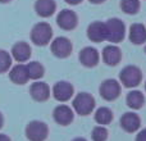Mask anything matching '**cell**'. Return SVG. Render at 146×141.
<instances>
[{"instance_id":"obj_14","label":"cell","mask_w":146,"mask_h":141,"mask_svg":"<svg viewBox=\"0 0 146 141\" xmlns=\"http://www.w3.org/2000/svg\"><path fill=\"white\" fill-rule=\"evenodd\" d=\"M141 126V119L133 112H128V113H124L121 117V127L126 132L129 134H133Z\"/></svg>"},{"instance_id":"obj_17","label":"cell","mask_w":146,"mask_h":141,"mask_svg":"<svg viewBox=\"0 0 146 141\" xmlns=\"http://www.w3.org/2000/svg\"><path fill=\"white\" fill-rule=\"evenodd\" d=\"M129 40L135 45H142L146 43V27L142 23H133L129 27Z\"/></svg>"},{"instance_id":"obj_13","label":"cell","mask_w":146,"mask_h":141,"mask_svg":"<svg viewBox=\"0 0 146 141\" xmlns=\"http://www.w3.org/2000/svg\"><path fill=\"white\" fill-rule=\"evenodd\" d=\"M103 61L106 66L115 67L122 61V50L117 45H108L103 49Z\"/></svg>"},{"instance_id":"obj_20","label":"cell","mask_w":146,"mask_h":141,"mask_svg":"<svg viewBox=\"0 0 146 141\" xmlns=\"http://www.w3.org/2000/svg\"><path fill=\"white\" fill-rule=\"evenodd\" d=\"M126 103L127 105L129 106L131 109H141L144 106L145 103V96L141 91H137V90H132L127 94V98H126Z\"/></svg>"},{"instance_id":"obj_29","label":"cell","mask_w":146,"mask_h":141,"mask_svg":"<svg viewBox=\"0 0 146 141\" xmlns=\"http://www.w3.org/2000/svg\"><path fill=\"white\" fill-rule=\"evenodd\" d=\"M88 1H90L91 4H103L105 0H88Z\"/></svg>"},{"instance_id":"obj_33","label":"cell","mask_w":146,"mask_h":141,"mask_svg":"<svg viewBox=\"0 0 146 141\" xmlns=\"http://www.w3.org/2000/svg\"><path fill=\"white\" fill-rule=\"evenodd\" d=\"M145 90H146V82H145Z\"/></svg>"},{"instance_id":"obj_27","label":"cell","mask_w":146,"mask_h":141,"mask_svg":"<svg viewBox=\"0 0 146 141\" xmlns=\"http://www.w3.org/2000/svg\"><path fill=\"white\" fill-rule=\"evenodd\" d=\"M64 1L69 5H78V4H81L83 0H64Z\"/></svg>"},{"instance_id":"obj_10","label":"cell","mask_w":146,"mask_h":141,"mask_svg":"<svg viewBox=\"0 0 146 141\" xmlns=\"http://www.w3.org/2000/svg\"><path fill=\"white\" fill-rule=\"evenodd\" d=\"M87 37L92 43H103V41H106L105 22L96 21V22L91 23L87 28Z\"/></svg>"},{"instance_id":"obj_7","label":"cell","mask_w":146,"mask_h":141,"mask_svg":"<svg viewBox=\"0 0 146 141\" xmlns=\"http://www.w3.org/2000/svg\"><path fill=\"white\" fill-rule=\"evenodd\" d=\"M51 53L56 57V58H60V59H64V58H68L72 53V43L69 39L67 37H63V36H59V37L54 39L53 43H51Z\"/></svg>"},{"instance_id":"obj_19","label":"cell","mask_w":146,"mask_h":141,"mask_svg":"<svg viewBox=\"0 0 146 141\" xmlns=\"http://www.w3.org/2000/svg\"><path fill=\"white\" fill-rule=\"evenodd\" d=\"M9 77H10V80H12V82L17 83V85H25V83L30 80L28 72H27V67L21 63L12 67V69H10V72H9Z\"/></svg>"},{"instance_id":"obj_9","label":"cell","mask_w":146,"mask_h":141,"mask_svg":"<svg viewBox=\"0 0 146 141\" xmlns=\"http://www.w3.org/2000/svg\"><path fill=\"white\" fill-rule=\"evenodd\" d=\"M74 88H73L72 83L68 81H59L54 85L53 87V96L55 100L60 101V103H66L73 96Z\"/></svg>"},{"instance_id":"obj_22","label":"cell","mask_w":146,"mask_h":141,"mask_svg":"<svg viewBox=\"0 0 146 141\" xmlns=\"http://www.w3.org/2000/svg\"><path fill=\"white\" fill-rule=\"evenodd\" d=\"M26 67H27L28 77L31 80H40L44 76V73H45L44 66L41 63H38V62H30Z\"/></svg>"},{"instance_id":"obj_18","label":"cell","mask_w":146,"mask_h":141,"mask_svg":"<svg viewBox=\"0 0 146 141\" xmlns=\"http://www.w3.org/2000/svg\"><path fill=\"white\" fill-rule=\"evenodd\" d=\"M56 3L54 0H36L35 3V10L40 17L48 18L55 13Z\"/></svg>"},{"instance_id":"obj_30","label":"cell","mask_w":146,"mask_h":141,"mask_svg":"<svg viewBox=\"0 0 146 141\" xmlns=\"http://www.w3.org/2000/svg\"><path fill=\"white\" fill-rule=\"evenodd\" d=\"M72 141H87V140L83 139V137H76V139H73Z\"/></svg>"},{"instance_id":"obj_6","label":"cell","mask_w":146,"mask_h":141,"mask_svg":"<svg viewBox=\"0 0 146 141\" xmlns=\"http://www.w3.org/2000/svg\"><path fill=\"white\" fill-rule=\"evenodd\" d=\"M100 96L106 101H113L117 98H119L122 92V87L119 85V82L114 78H109V80L103 81V83L100 85L99 88Z\"/></svg>"},{"instance_id":"obj_21","label":"cell","mask_w":146,"mask_h":141,"mask_svg":"<svg viewBox=\"0 0 146 141\" xmlns=\"http://www.w3.org/2000/svg\"><path fill=\"white\" fill-rule=\"evenodd\" d=\"M95 121L100 126H106L113 121V112L106 106H101L95 112Z\"/></svg>"},{"instance_id":"obj_32","label":"cell","mask_w":146,"mask_h":141,"mask_svg":"<svg viewBox=\"0 0 146 141\" xmlns=\"http://www.w3.org/2000/svg\"><path fill=\"white\" fill-rule=\"evenodd\" d=\"M12 1V0H0V3H3V4H5V3H9Z\"/></svg>"},{"instance_id":"obj_2","label":"cell","mask_w":146,"mask_h":141,"mask_svg":"<svg viewBox=\"0 0 146 141\" xmlns=\"http://www.w3.org/2000/svg\"><path fill=\"white\" fill-rule=\"evenodd\" d=\"M51 37H53V28L46 22L37 23L31 30V40L37 46L48 45L51 41Z\"/></svg>"},{"instance_id":"obj_3","label":"cell","mask_w":146,"mask_h":141,"mask_svg":"<svg viewBox=\"0 0 146 141\" xmlns=\"http://www.w3.org/2000/svg\"><path fill=\"white\" fill-rule=\"evenodd\" d=\"M73 109L80 116H88L95 109V99L88 92H80L73 99Z\"/></svg>"},{"instance_id":"obj_11","label":"cell","mask_w":146,"mask_h":141,"mask_svg":"<svg viewBox=\"0 0 146 141\" xmlns=\"http://www.w3.org/2000/svg\"><path fill=\"white\" fill-rule=\"evenodd\" d=\"M99 51L92 46H86L80 51V62L86 68H94L99 63Z\"/></svg>"},{"instance_id":"obj_26","label":"cell","mask_w":146,"mask_h":141,"mask_svg":"<svg viewBox=\"0 0 146 141\" xmlns=\"http://www.w3.org/2000/svg\"><path fill=\"white\" fill-rule=\"evenodd\" d=\"M135 141H146V128L142 130V131H140L139 134H137L136 140Z\"/></svg>"},{"instance_id":"obj_25","label":"cell","mask_w":146,"mask_h":141,"mask_svg":"<svg viewBox=\"0 0 146 141\" xmlns=\"http://www.w3.org/2000/svg\"><path fill=\"white\" fill-rule=\"evenodd\" d=\"M12 67V57L8 51L0 50V73H4Z\"/></svg>"},{"instance_id":"obj_24","label":"cell","mask_w":146,"mask_h":141,"mask_svg":"<svg viewBox=\"0 0 146 141\" xmlns=\"http://www.w3.org/2000/svg\"><path fill=\"white\" fill-rule=\"evenodd\" d=\"M109 136V132L106 127L104 126H96L94 127L92 132H91V139L92 141H106Z\"/></svg>"},{"instance_id":"obj_8","label":"cell","mask_w":146,"mask_h":141,"mask_svg":"<svg viewBox=\"0 0 146 141\" xmlns=\"http://www.w3.org/2000/svg\"><path fill=\"white\" fill-rule=\"evenodd\" d=\"M56 23L58 26L64 31H72L77 27L78 25V17L73 10L71 9H63L59 12L56 17Z\"/></svg>"},{"instance_id":"obj_5","label":"cell","mask_w":146,"mask_h":141,"mask_svg":"<svg viewBox=\"0 0 146 141\" xmlns=\"http://www.w3.org/2000/svg\"><path fill=\"white\" fill-rule=\"evenodd\" d=\"M49 128L41 121H32L26 127V136L30 141H45L48 139Z\"/></svg>"},{"instance_id":"obj_12","label":"cell","mask_w":146,"mask_h":141,"mask_svg":"<svg viewBox=\"0 0 146 141\" xmlns=\"http://www.w3.org/2000/svg\"><path fill=\"white\" fill-rule=\"evenodd\" d=\"M53 117L54 121L56 122L60 126H68L73 122V118H74V113L68 105H58L53 112Z\"/></svg>"},{"instance_id":"obj_16","label":"cell","mask_w":146,"mask_h":141,"mask_svg":"<svg viewBox=\"0 0 146 141\" xmlns=\"http://www.w3.org/2000/svg\"><path fill=\"white\" fill-rule=\"evenodd\" d=\"M30 94L33 100L46 101L50 96V87L45 82H33L30 87Z\"/></svg>"},{"instance_id":"obj_15","label":"cell","mask_w":146,"mask_h":141,"mask_svg":"<svg viewBox=\"0 0 146 141\" xmlns=\"http://www.w3.org/2000/svg\"><path fill=\"white\" fill-rule=\"evenodd\" d=\"M12 57L18 63H25L31 57V46L25 41L14 44L12 48Z\"/></svg>"},{"instance_id":"obj_23","label":"cell","mask_w":146,"mask_h":141,"mask_svg":"<svg viewBox=\"0 0 146 141\" xmlns=\"http://www.w3.org/2000/svg\"><path fill=\"white\" fill-rule=\"evenodd\" d=\"M140 0H121V9L123 13L133 15L140 10Z\"/></svg>"},{"instance_id":"obj_31","label":"cell","mask_w":146,"mask_h":141,"mask_svg":"<svg viewBox=\"0 0 146 141\" xmlns=\"http://www.w3.org/2000/svg\"><path fill=\"white\" fill-rule=\"evenodd\" d=\"M1 126H3V116L0 113V128H1Z\"/></svg>"},{"instance_id":"obj_1","label":"cell","mask_w":146,"mask_h":141,"mask_svg":"<svg viewBox=\"0 0 146 141\" xmlns=\"http://www.w3.org/2000/svg\"><path fill=\"white\" fill-rule=\"evenodd\" d=\"M106 26V41L118 44L126 37V26L119 18H110L105 22Z\"/></svg>"},{"instance_id":"obj_4","label":"cell","mask_w":146,"mask_h":141,"mask_svg":"<svg viewBox=\"0 0 146 141\" xmlns=\"http://www.w3.org/2000/svg\"><path fill=\"white\" fill-rule=\"evenodd\" d=\"M119 80L127 88L137 87L142 81V72L136 66H126L119 73Z\"/></svg>"},{"instance_id":"obj_28","label":"cell","mask_w":146,"mask_h":141,"mask_svg":"<svg viewBox=\"0 0 146 141\" xmlns=\"http://www.w3.org/2000/svg\"><path fill=\"white\" fill-rule=\"evenodd\" d=\"M0 141H10V139L4 134H0Z\"/></svg>"}]
</instances>
